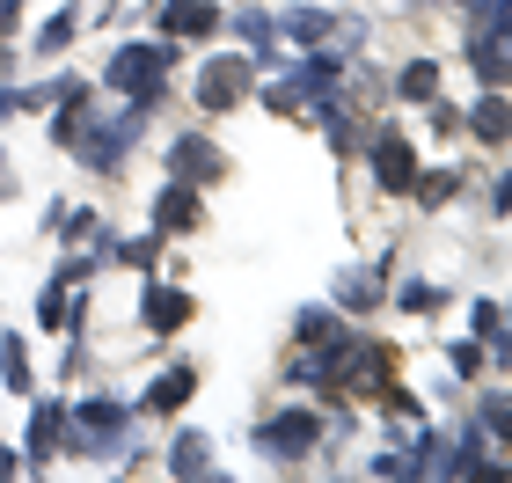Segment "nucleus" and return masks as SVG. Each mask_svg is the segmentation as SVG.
I'll use <instances>...</instances> for the list:
<instances>
[{
    "mask_svg": "<svg viewBox=\"0 0 512 483\" xmlns=\"http://www.w3.org/2000/svg\"><path fill=\"white\" fill-rule=\"evenodd\" d=\"M169 59H176L169 44H125V52L103 66V81L132 88V96H161V66H169Z\"/></svg>",
    "mask_w": 512,
    "mask_h": 483,
    "instance_id": "1",
    "label": "nucleus"
},
{
    "mask_svg": "<svg viewBox=\"0 0 512 483\" xmlns=\"http://www.w3.org/2000/svg\"><path fill=\"white\" fill-rule=\"evenodd\" d=\"M147 110H154V96H139V103L125 110V118H110L103 132H88V140H81V154H88V169H118V154L132 147V132H139V118H147Z\"/></svg>",
    "mask_w": 512,
    "mask_h": 483,
    "instance_id": "2",
    "label": "nucleus"
},
{
    "mask_svg": "<svg viewBox=\"0 0 512 483\" xmlns=\"http://www.w3.org/2000/svg\"><path fill=\"white\" fill-rule=\"evenodd\" d=\"M242 88H249V66L242 59H213L205 81H198V96H205V110H227V103H242Z\"/></svg>",
    "mask_w": 512,
    "mask_h": 483,
    "instance_id": "3",
    "label": "nucleus"
},
{
    "mask_svg": "<svg viewBox=\"0 0 512 483\" xmlns=\"http://www.w3.org/2000/svg\"><path fill=\"white\" fill-rule=\"evenodd\" d=\"M161 30H169V37H213L220 15L205 8V0H169V8H161Z\"/></svg>",
    "mask_w": 512,
    "mask_h": 483,
    "instance_id": "4",
    "label": "nucleus"
},
{
    "mask_svg": "<svg viewBox=\"0 0 512 483\" xmlns=\"http://www.w3.org/2000/svg\"><path fill=\"white\" fill-rule=\"evenodd\" d=\"M169 169L183 183H205V176H220V147H205V140H176L169 147Z\"/></svg>",
    "mask_w": 512,
    "mask_h": 483,
    "instance_id": "5",
    "label": "nucleus"
},
{
    "mask_svg": "<svg viewBox=\"0 0 512 483\" xmlns=\"http://www.w3.org/2000/svg\"><path fill=\"white\" fill-rule=\"evenodd\" d=\"M374 176L388 183V191H410V183H417V169H410V147H403V140H381V147H374Z\"/></svg>",
    "mask_w": 512,
    "mask_h": 483,
    "instance_id": "6",
    "label": "nucleus"
},
{
    "mask_svg": "<svg viewBox=\"0 0 512 483\" xmlns=\"http://www.w3.org/2000/svg\"><path fill=\"white\" fill-rule=\"evenodd\" d=\"M183 396H191V366H176V374H161V381L147 388V410H161V418H169V410H183Z\"/></svg>",
    "mask_w": 512,
    "mask_h": 483,
    "instance_id": "7",
    "label": "nucleus"
},
{
    "mask_svg": "<svg viewBox=\"0 0 512 483\" xmlns=\"http://www.w3.org/2000/svg\"><path fill=\"white\" fill-rule=\"evenodd\" d=\"M0 381L15 396H30V352H22V337H0Z\"/></svg>",
    "mask_w": 512,
    "mask_h": 483,
    "instance_id": "8",
    "label": "nucleus"
},
{
    "mask_svg": "<svg viewBox=\"0 0 512 483\" xmlns=\"http://www.w3.org/2000/svg\"><path fill=\"white\" fill-rule=\"evenodd\" d=\"M154 220H161V227H191V220H198V198H191V183H176V191H161Z\"/></svg>",
    "mask_w": 512,
    "mask_h": 483,
    "instance_id": "9",
    "label": "nucleus"
},
{
    "mask_svg": "<svg viewBox=\"0 0 512 483\" xmlns=\"http://www.w3.org/2000/svg\"><path fill=\"white\" fill-rule=\"evenodd\" d=\"M147 322L154 330H183V322H191V301H183V293H147Z\"/></svg>",
    "mask_w": 512,
    "mask_h": 483,
    "instance_id": "10",
    "label": "nucleus"
},
{
    "mask_svg": "<svg viewBox=\"0 0 512 483\" xmlns=\"http://www.w3.org/2000/svg\"><path fill=\"white\" fill-rule=\"evenodd\" d=\"M118 425H125V418L110 410V396H88V403H81V432H88V440H110Z\"/></svg>",
    "mask_w": 512,
    "mask_h": 483,
    "instance_id": "11",
    "label": "nucleus"
},
{
    "mask_svg": "<svg viewBox=\"0 0 512 483\" xmlns=\"http://www.w3.org/2000/svg\"><path fill=\"white\" fill-rule=\"evenodd\" d=\"M205 454H213V447H205L198 432H183V440H176V462H169V469H176V476H205V469H213Z\"/></svg>",
    "mask_w": 512,
    "mask_h": 483,
    "instance_id": "12",
    "label": "nucleus"
},
{
    "mask_svg": "<svg viewBox=\"0 0 512 483\" xmlns=\"http://www.w3.org/2000/svg\"><path fill=\"white\" fill-rule=\"evenodd\" d=\"M315 440V418H278V432L264 425V447H308Z\"/></svg>",
    "mask_w": 512,
    "mask_h": 483,
    "instance_id": "13",
    "label": "nucleus"
},
{
    "mask_svg": "<svg viewBox=\"0 0 512 483\" xmlns=\"http://www.w3.org/2000/svg\"><path fill=\"white\" fill-rule=\"evenodd\" d=\"M505 132H512V110L491 96V103H476V140H505Z\"/></svg>",
    "mask_w": 512,
    "mask_h": 483,
    "instance_id": "14",
    "label": "nucleus"
},
{
    "mask_svg": "<svg viewBox=\"0 0 512 483\" xmlns=\"http://www.w3.org/2000/svg\"><path fill=\"white\" fill-rule=\"evenodd\" d=\"M432 88H439V66H432V59H417V66H403V96H410V103H425Z\"/></svg>",
    "mask_w": 512,
    "mask_h": 483,
    "instance_id": "15",
    "label": "nucleus"
},
{
    "mask_svg": "<svg viewBox=\"0 0 512 483\" xmlns=\"http://www.w3.org/2000/svg\"><path fill=\"white\" fill-rule=\"evenodd\" d=\"M74 30H81V8H66V15H52V22H44V37H37V52H59V44L74 37Z\"/></svg>",
    "mask_w": 512,
    "mask_h": 483,
    "instance_id": "16",
    "label": "nucleus"
},
{
    "mask_svg": "<svg viewBox=\"0 0 512 483\" xmlns=\"http://www.w3.org/2000/svg\"><path fill=\"white\" fill-rule=\"evenodd\" d=\"M491 425H498V432H505V440H512V410H505V403L491 410Z\"/></svg>",
    "mask_w": 512,
    "mask_h": 483,
    "instance_id": "17",
    "label": "nucleus"
},
{
    "mask_svg": "<svg viewBox=\"0 0 512 483\" xmlns=\"http://www.w3.org/2000/svg\"><path fill=\"white\" fill-rule=\"evenodd\" d=\"M0 81H8V52H0Z\"/></svg>",
    "mask_w": 512,
    "mask_h": 483,
    "instance_id": "18",
    "label": "nucleus"
}]
</instances>
